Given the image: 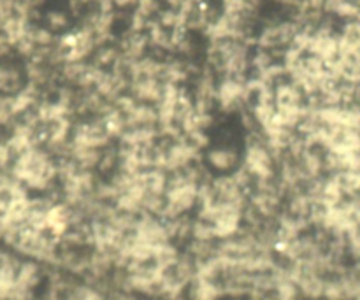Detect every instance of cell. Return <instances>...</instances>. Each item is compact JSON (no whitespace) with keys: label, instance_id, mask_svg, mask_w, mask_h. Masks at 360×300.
<instances>
[{"label":"cell","instance_id":"1","mask_svg":"<svg viewBox=\"0 0 360 300\" xmlns=\"http://www.w3.org/2000/svg\"><path fill=\"white\" fill-rule=\"evenodd\" d=\"M11 174L34 195H49L58 190L60 162L44 146H32L14 157Z\"/></svg>","mask_w":360,"mask_h":300},{"label":"cell","instance_id":"2","mask_svg":"<svg viewBox=\"0 0 360 300\" xmlns=\"http://www.w3.org/2000/svg\"><path fill=\"white\" fill-rule=\"evenodd\" d=\"M255 44L239 37H207L206 67L218 77L250 76Z\"/></svg>","mask_w":360,"mask_h":300},{"label":"cell","instance_id":"3","mask_svg":"<svg viewBox=\"0 0 360 300\" xmlns=\"http://www.w3.org/2000/svg\"><path fill=\"white\" fill-rule=\"evenodd\" d=\"M301 30L302 25L299 23L297 18L288 13L267 18V20L260 21L255 37H253V44L264 51L283 56V53L290 48Z\"/></svg>","mask_w":360,"mask_h":300},{"label":"cell","instance_id":"4","mask_svg":"<svg viewBox=\"0 0 360 300\" xmlns=\"http://www.w3.org/2000/svg\"><path fill=\"white\" fill-rule=\"evenodd\" d=\"M241 169L252 179V185L278 178V169H280L278 158L269 148V144L260 136L259 130H255L253 137L245 139V153H243Z\"/></svg>","mask_w":360,"mask_h":300},{"label":"cell","instance_id":"5","mask_svg":"<svg viewBox=\"0 0 360 300\" xmlns=\"http://www.w3.org/2000/svg\"><path fill=\"white\" fill-rule=\"evenodd\" d=\"M245 141L234 137H213L202 151V164L213 176L234 174L243 165Z\"/></svg>","mask_w":360,"mask_h":300},{"label":"cell","instance_id":"6","mask_svg":"<svg viewBox=\"0 0 360 300\" xmlns=\"http://www.w3.org/2000/svg\"><path fill=\"white\" fill-rule=\"evenodd\" d=\"M27 86L28 72L25 60L16 53L0 60V95L13 97L21 93Z\"/></svg>","mask_w":360,"mask_h":300},{"label":"cell","instance_id":"7","mask_svg":"<svg viewBox=\"0 0 360 300\" xmlns=\"http://www.w3.org/2000/svg\"><path fill=\"white\" fill-rule=\"evenodd\" d=\"M72 20H74V16L70 11L58 9V7H55V9H46L44 13L41 14V20H39V23L44 25V27L48 28L49 32H53L55 35H62L74 27Z\"/></svg>","mask_w":360,"mask_h":300},{"label":"cell","instance_id":"8","mask_svg":"<svg viewBox=\"0 0 360 300\" xmlns=\"http://www.w3.org/2000/svg\"><path fill=\"white\" fill-rule=\"evenodd\" d=\"M14 55V46L13 42H11V39L7 37L6 34H2L0 32V60L7 58V56Z\"/></svg>","mask_w":360,"mask_h":300}]
</instances>
